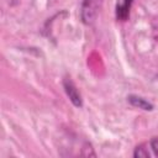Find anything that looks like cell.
I'll list each match as a JSON object with an SVG mask.
<instances>
[{"label": "cell", "mask_w": 158, "mask_h": 158, "mask_svg": "<svg viewBox=\"0 0 158 158\" xmlns=\"http://www.w3.org/2000/svg\"><path fill=\"white\" fill-rule=\"evenodd\" d=\"M100 0H85L84 1V6H83V17L85 20V22H90L96 11H98V5H99Z\"/></svg>", "instance_id": "1"}, {"label": "cell", "mask_w": 158, "mask_h": 158, "mask_svg": "<svg viewBox=\"0 0 158 158\" xmlns=\"http://www.w3.org/2000/svg\"><path fill=\"white\" fill-rule=\"evenodd\" d=\"M130 101H131V104L132 105H135V106H138V107H141V109H143V110H152V105L149 104V102H147L144 99H142V98H136V96H130V99H128Z\"/></svg>", "instance_id": "2"}, {"label": "cell", "mask_w": 158, "mask_h": 158, "mask_svg": "<svg viewBox=\"0 0 158 158\" xmlns=\"http://www.w3.org/2000/svg\"><path fill=\"white\" fill-rule=\"evenodd\" d=\"M148 146H149V149L152 151V156L158 157V137L152 138V139L149 141Z\"/></svg>", "instance_id": "3"}]
</instances>
